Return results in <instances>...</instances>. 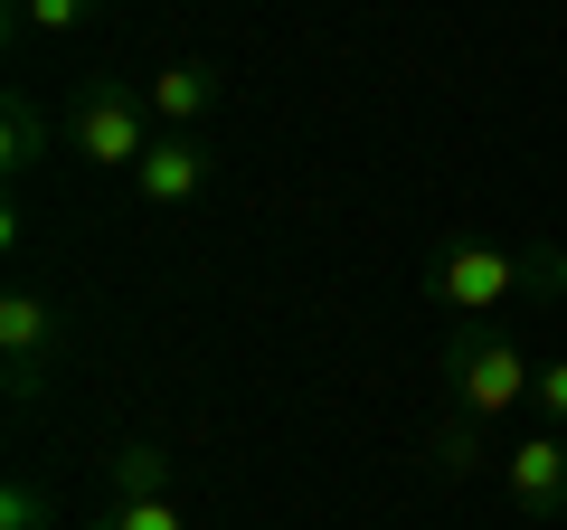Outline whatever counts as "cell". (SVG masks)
Listing matches in <instances>:
<instances>
[{
    "mask_svg": "<svg viewBox=\"0 0 567 530\" xmlns=\"http://www.w3.org/2000/svg\"><path fill=\"white\" fill-rule=\"evenodd\" d=\"M567 285V256L548 246H492V237H454L425 256V304L454 313V323H492L502 304L520 294H558Z\"/></svg>",
    "mask_w": 567,
    "mask_h": 530,
    "instance_id": "6da1fadb",
    "label": "cell"
},
{
    "mask_svg": "<svg viewBox=\"0 0 567 530\" xmlns=\"http://www.w3.org/2000/svg\"><path fill=\"white\" fill-rule=\"evenodd\" d=\"M152 143H162V114H152V95H142V85L85 77L76 95H66V152H76L85 171H133Z\"/></svg>",
    "mask_w": 567,
    "mask_h": 530,
    "instance_id": "7a4b0ae2",
    "label": "cell"
},
{
    "mask_svg": "<svg viewBox=\"0 0 567 530\" xmlns=\"http://www.w3.org/2000/svg\"><path fill=\"white\" fill-rule=\"evenodd\" d=\"M435 379H445V408H464V417H492V427H502V417L520 408L529 388H539V369L520 360V342H502V332L464 323L445 350H435Z\"/></svg>",
    "mask_w": 567,
    "mask_h": 530,
    "instance_id": "3957f363",
    "label": "cell"
},
{
    "mask_svg": "<svg viewBox=\"0 0 567 530\" xmlns=\"http://www.w3.org/2000/svg\"><path fill=\"white\" fill-rule=\"evenodd\" d=\"M66 350V313L48 304L39 285H10L0 294V369H10V398H39V379L58 369Z\"/></svg>",
    "mask_w": 567,
    "mask_h": 530,
    "instance_id": "277c9868",
    "label": "cell"
},
{
    "mask_svg": "<svg viewBox=\"0 0 567 530\" xmlns=\"http://www.w3.org/2000/svg\"><path fill=\"white\" fill-rule=\"evenodd\" d=\"M502 483H511V511L529 530H558L567 521V427H529L502 446Z\"/></svg>",
    "mask_w": 567,
    "mask_h": 530,
    "instance_id": "5b68a950",
    "label": "cell"
},
{
    "mask_svg": "<svg viewBox=\"0 0 567 530\" xmlns=\"http://www.w3.org/2000/svg\"><path fill=\"white\" fill-rule=\"evenodd\" d=\"M218 181V152L199 143V133H162V143L133 162V190H142V208H189L199 190Z\"/></svg>",
    "mask_w": 567,
    "mask_h": 530,
    "instance_id": "8992f818",
    "label": "cell"
},
{
    "mask_svg": "<svg viewBox=\"0 0 567 530\" xmlns=\"http://www.w3.org/2000/svg\"><path fill=\"white\" fill-rule=\"evenodd\" d=\"M142 95H152V114H162V133H199L208 114H218L227 77L208 58H162L152 77H142Z\"/></svg>",
    "mask_w": 567,
    "mask_h": 530,
    "instance_id": "52a82bcc",
    "label": "cell"
},
{
    "mask_svg": "<svg viewBox=\"0 0 567 530\" xmlns=\"http://www.w3.org/2000/svg\"><path fill=\"white\" fill-rule=\"evenodd\" d=\"M58 143H66V123L48 114L29 85H10V104H0V171H10V181H29V171H39Z\"/></svg>",
    "mask_w": 567,
    "mask_h": 530,
    "instance_id": "ba28073f",
    "label": "cell"
},
{
    "mask_svg": "<svg viewBox=\"0 0 567 530\" xmlns=\"http://www.w3.org/2000/svg\"><path fill=\"white\" fill-rule=\"evenodd\" d=\"M492 455H502V446H492V417L445 408L435 427H425V473H454V483H464V473H483Z\"/></svg>",
    "mask_w": 567,
    "mask_h": 530,
    "instance_id": "9c48e42d",
    "label": "cell"
},
{
    "mask_svg": "<svg viewBox=\"0 0 567 530\" xmlns=\"http://www.w3.org/2000/svg\"><path fill=\"white\" fill-rule=\"evenodd\" d=\"M104 483H114V502H152V492H171V446H152V436H133V446L104 465Z\"/></svg>",
    "mask_w": 567,
    "mask_h": 530,
    "instance_id": "30bf717a",
    "label": "cell"
},
{
    "mask_svg": "<svg viewBox=\"0 0 567 530\" xmlns=\"http://www.w3.org/2000/svg\"><path fill=\"white\" fill-rule=\"evenodd\" d=\"M10 29L20 39H76V29H95V0H10Z\"/></svg>",
    "mask_w": 567,
    "mask_h": 530,
    "instance_id": "8fae6325",
    "label": "cell"
},
{
    "mask_svg": "<svg viewBox=\"0 0 567 530\" xmlns=\"http://www.w3.org/2000/svg\"><path fill=\"white\" fill-rule=\"evenodd\" d=\"M85 530H189V521H181L171 492H152V502H114V492H104V511H95Z\"/></svg>",
    "mask_w": 567,
    "mask_h": 530,
    "instance_id": "7c38bea8",
    "label": "cell"
},
{
    "mask_svg": "<svg viewBox=\"0 0 567 530\" xmlns=\"http://www.w3.org/2000/svg\"><path fill=\"white\" fill-rule=\"evenodd\" d=\"M48 521H58V502H48L29 473H10V483H0V530H48Z\"/></svg>",
    "mask_w": 567,
    "mask_h": 530,
    "instance_id": "4fadbf2b",
    "label": "cell"
},
{
    "mask_svg": "<svg viewBox=\"0 0 567 530\" xmlns=\"http://www.w3.org/2000/svg\"><path fill=\"white\" fill-rule=\"evenodd\" d=\"M529 408H539V427H567V360H548V369H539Z\"/></svg>",
    "mask_w": 567,
    "mask_h": 530,
    "instance_id": "5bb4252c",
    "label": "cell"
}]
</instances>
